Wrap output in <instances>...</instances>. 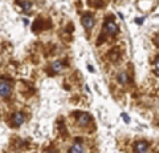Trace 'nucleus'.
I'll list each match as a JSON object with an SVG mask.
<instances>
[{"mask_svg":"<svg viewBox=\"0 0 159 153\" xmlns=\"http://www.w3.org/2000/svg\"><path fill=\"white\" fill-rule=\"evenodd\" d=\"M24 115L21 112H15L13 115H12V121H13V124L16 125V127H19V125H21L23 122H24Z\"/></svg>","mask_w":159,"mask_h":153,"instance_id":"6","label":"nucleus"},{"mask_svg":"<svg viewBox=\"0 0 159 153\" xmlns=\"http://www.w3.org/2000/svg\"><path fill=\"white\" fill-rule=\"evenodd\" d=\"M11 85L7 81H0V97H8L11 95Z\"/></svg>","mask_w":159,"mask_h":153,"instance_id":"3","label":"nucleus"},{"mask_svg":"<svg viewBox=\"0 0 159 153\" xmlns=\"http://www.w3.org/2000/svg\"><path fill=\"white\" fill-rule=\"evenodd\" d=\"M135 23L137 24H142L143 23V19H135Z\"/></svg>","mask_w":159,"mask_h":153,"instance_id":"13","label":"nucleus"},{"mask_svg":"<svg viewBox=\"0 0 159 153\" xmlns=\"http://www.w3.org/2000/svg\"><path fill=\"white\" fill-rule=\"evenodd\" d=\"M90 120H92V116L89 115V113H86V112L80 113L78 118H77V121H78L80 125H88L89 122H90Z\"/></svg>","mask_w":159,"mask_h":153,"instance_id":"5","label":"nucleus"},{"mask_svg":"<svg viewBox=\"0 0 159 153\" xmlns=\"http://www.w3.org/2000/svg\"><path fill=\"white\" fill-rule=\"evenodd\" d=\"M20 7H21V11L23 12H29L32 9V3L28 2V0H23L21 3H20Z\"/></svg>","mask_w":159,"mask_h":153,"instance_id":"9","label":"nucleus"},{"mask_svg":"<svg viewBox=\"0 0 159 153\" xmlns=\"http://www.w3.org/2000/svg\"><path fill=\"white\" fill-rule=\"evenodd\" d=\"M122 118H123V120H125V122H130V117H129L127 115H126V113H122Z\"/></svg>","mask_w":159,"mask_h":153,"instance_id":"11","label":"nucleus"},{"mask_svg":"<svg viewBox=\"0 0 159 153\" xmlns=\"http://www.w3.org/2000/svg\"><path fill=\"white\" fill-rule=\"evenodd\" d=\"M88 69H89V72H92V73L94 72V69H93V67L90 65V64H88Z\"/></svg>","mask_w":159,"mask_h":153,"instance_id":"12","label":"nucleus"},{"mask_svg":"<svg viewBox=\"0 0 159 153\" xmlns=\"http://www.w3.org/2000/svg\"><path fill=\"white\" fill-rule=\"evenodd\" d=\"M127 80H129V77H127V73H126V72H121V73L118 75V81H119V84H126Z\"/></svg>","mask_w":159,"mask_h":153,"instance_id":"10","label":"nucleus"},{"mask_svg":"<svg viewBox=\"0 0 159 153\" xmlns=\"http://www.w3.org/2000/svg\"><path fill=\"white\" fill-rule=\"evenodd\" d=\"M103 31H105L107 35H116L118 32V26L113 20H107L103 24Z\"/></svg>","mask_w":159,"mask_h":153,"instance_id":"2","label":"nucleus"},{"mask_svg":"<svg viewBox=\"0 0 159 153\" xmlns=\"http://www.w3.org/2000/svg\"><path fill=\"white\" fill-rule=\"evenodd\" d=\"M81 24L86 31H90V29H93L94 24H96V20H94V17L92 15H85V16H82V19H81Z\"/></svg>","mask_w":159,"mask_h":153,"instance_id":"1","label":"nucleus"},{"mask_svg":"<svg viewBox=\"0 0 159 153\" xmlns=\"http://www.w3.org/2000/svg\"><path fill=\"white\" fill-rule=\"evenodd\" d=\"M51 68H52V71L54 72V73H60V72H62L64 71V64L61 63V61H54V63H52V65H51Z\"/></svg>","mask_w":159,"mask_h":153,"instance_id":"7","label":"nucleus"},{"mask_svg":"<svg viewBox=\"0 0 159 153\" xmlns=\"http://www.w3.org/2000/svg\"><path fill=\"white\" fill-rule=\"evenodd\" d=\"M148 151V142L147 141H138L134 145V153H146Z\"/></svg>","mask_w":159,"mask_h":153,"instance_id":"4","label":"nucleus"},{"mask_svg":"<svg viewBox=\"0 0 159 153\" xmlns=\"http://www.w3.org/2000/svg\"><path fill=\"white\" fill-rule=\"evenodd\" d=\"M69 153H84V146L81 142H76V144H73L72 148L69 149Z\"/></svg>","mask_w":159,"mask_h":153,"instance_id":"8","label":"nucleus"}]
</instances>
